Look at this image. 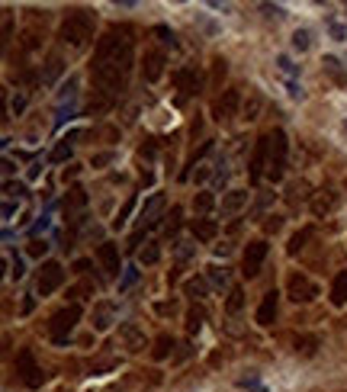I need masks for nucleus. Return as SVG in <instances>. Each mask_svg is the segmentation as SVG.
Instances as JSON below:
<instances>
[{
	"mask_svg": "<svg viewBox=\"0 0 347 392\" xmlns=\"http://www.w3.org/2000/svg\"><path fill=\"white\" fill-rule=\"evenodd\" d=\"M64 283V270H61V263H55V261H45L42 263V270H39V280H36V293L42 296H51L58 286Z\"/></svg>",
	"mask_w": 347,
	"mask_h": 392,
	"instance_id": "6",
	"label": "nucleus"
},
{
	"mask_svg": "<svg viewBox=\"0 0 347 392\" xmlns=\"http://www.w3.org/2000/svg\"><path fill=\"white\" fill-rule=\"evenodd\" d=\"M241 306H244V289H241V286H231V289H228V302H225V308H228L231 315H238V312H241Z\"/></svg>",
	"mask_w": 347,
	"mask_h": 392,
	"instance_id": "29",
	"label": "nucleus"
},
{
	"mask_svg": "<svg viewBox=\"0 0 347 392\" xmlns=\"http://www.w3.org/2000/svg\"><path fill=\"white\" fill-rule=\"evenodd\" d=\"M96 254H100V263H103V270H106V276H119L122 270H126L119 263V248H116V244H100Z\"/></svg>",
	"mask_w": 347,
	"mask_h": 392,
	"instance_id": "14",
	"label": "nucleus"
},
{
	"mask_svg": "<svg viewBox=\"0 0 347 392\" xmlns=\"http://www.w3.org/2000/svg\"><path fill=\"white\" fill-rule=\"evenodd\" d=\"M276 299H280V293H276V289H267V293H263L261 308H257V325H261V328L273 325V318H276Z\"/></svg>",
	"mask_w": 347,
	"mask_h": 392,
	"instance_id": "13",
	"label": "nucleus"
},
{
	"mask_svg": "<svg viewBox=\"0 0 347 392\" xmlns=\"http://www.w3.org/2000/svg\"><path fill=\"white\" fill-rule=\"evenodd\" d=\"M206 276H209V283H212V286H218V289H222L225 283H228V276H225V270H218V267H209V273H206Z\"/></svg>",
	"mask_w": 347,
	"mask_h": 392,
	"instance_id": "38",
	"label": "nucleus"
},
{
	"mask_svg": "<svg viewBox=\"0 0 347 392\" xmlns=\"http://www.w3.org/2000/svg\"><path fill=\"white\" fill-rule=\"evenodd\" d=\"M186 296H193V299H203V296H206V283L203 280H186Z\"/></svg>",
	"mask_w": 347,
	"mask_h": 392,
	"instance_id": "34",
	"label": "nucleus"
},
{
	"mask_svg": "<svg viewBox=\"0 0 347 392\" xmlns=\"http://www.w3.org/2000/svg\"><path fill=\"white\" fill-rule=\"evenodd\" d=\"M74 270H77V273H87V270H90V261H77Z\"/></svg>",
	"mask_w": 347,
	"mask_h": 392,
	"instance_id": "53",
	"label": "nucleus"
},
{
	"mask_svg": "<svg viewBox=\"0 0 347 392\" xmlns=\"http://www.w3.org/2000/svg\"><path fill=\"white\" fill-rule=\"evenodd\" d=\"M308 45H312V36H308V29H296V32H293V49H296V51H308Z\"/></svg>",
	"mask_w": 347,
	"mask_h": 392,
	"instance_id": "33",
	"label": "nucleus"
},
{
	"mask_svg": "<svg viewBox=\"0 0 347 392\" xmlns=\"http://www.w3.org/2000/svg\"><path fill=\"white\" fill-rule=\"evenodd\" d=\"M331 306H347V267L338 270V276H334L331 283Z\"/></svg>",
	"mask_w": 347,
	"mask_h": 392,
	"instance_id": "21",
	"label": "nucleus"
},
{
	"mask_svg": "<svg viewBox=\"0 0 347 392\" xmlns=\"http://www.w3.org/2000/svg\"><path fill=\"white\" fill-rule=\"evenodd\" d=\"M161 36V42H174V36H171V29H167V26H158V29H154Z\"/></svg>",
	"mask_w": 347,
	"mask_h": 392,
	"instance_id": "48",
	"label": "nucleus"
},
{
	"mask_svg": "<svg viewBox=\"0 0 347 392\" xmlns=\"http://www.w3.org/2000/svg\"><path fill=\"white\" fill-rule=\"evenodd\" d=\"M248 199H251L248 190H228L222 196V212L225 216H235V212H241L244 206H248Z\"/></svg>",
	"mask_w": 347,
	"mask_h": 392,
	"instance_id": "18",
	"label": "nucleus"
},
{
	"mask_svg": "<svg viewBox=\"0 0 347 392\" xmlns=\"http://www.w3.org/2000/svg\"><path fill=\"white\" fill-rule=\"evenodd\" d=\"M4 193H6V196H23V193H26V186L23 184H13V180H6V184H4Z\"/></svg>",
	"mask_w": 347,
	"mask_h": 392,
	"instance_id": "40",
	"label": "nucleus"
},
{
	"mask_svg": "<svg viewBox=\"0 0 347 392\" xmlns=\"http://www.w3.org/2000/svg\"><path fill=\"white\" fill-rule=\"evenodd\" d=\"M23 273H26V267H23V257L10 254V276H13V280H23Z\"/></svg>",
	"mask_w": 347,
	"mask_h": 392,
	"instance_id": "37",
	"label": "nucleus"
},
{
	"mask_svg": "<svg viewBox=\"0 0 347 392\" xmlns=\"http://www.w3.org/2000/svg\"><path fill=\"white\" fill-rule=\"evenodd\" d=\"M135 283H139V270H135V267H126V270H122V280H119V293H129Z\"/></svg>",
	"mask_w": 347,
	"mask_h": 392,
	"instance_id": "32",
	"label": "nucleus"
},
{
	"mask_svg": "<svg viewBox=\"0 0 347 392\" xmlns=\"http://www.w3.org/2000/svg\"><path fill=\"white\" fill-rule=\"evenodd\" d=\"M158 312H161V315H167V312H174V302H161V306H158Z\"/></svg>",
	"mask_w": 347,
	"mask_h": 392,
	"instance_id": "54",
	"label": "nucleus"
},
{
	"mask_svg": "<svg viewBox=\"0 0 347 392\" xmlns=\"http://www.w3.org/2000/svg\"><path fill=\"white\" fill-rule=\"evenodd\" d=\"M238 109H241V94H238V90H225V94L212 103V119L228 122L231 116H238Z\"/></svg>",
	"mask_w": 347,
	"mask_h": 392,
	"instance_id": "9",
	"label": "nucleus"
},
{
	"mask_svg": "<svg viewBox=\"0 0 347 392\" xmlns=\"http://www.w3.org/2000/svg\"><path fill=\"white\" fill-rule=\"evenodd\" d=\"M135 64V29L132 26H109L94 49L90 61V81L100 94V106H109L126 90L129 74Z\"/></svg>",
	"mask_w": 347,
	"mask_h": 392,
	"instance_id": "1",
	"label": "nucleus"
},
{
	"mask_svg": "<svg viewBox=\"0 0 347 392\" xmlns=\"http://www.w3.org/2000/svg\"><path fill=\"white\" fill-rule=\"evenodd\" d=\"M193 209L203 212V216H206V212H212V209H216V196H212L209 190L196 193V196H193Z\"/></svg>",
	"mask_w": 347,
	"mask_h": 392,
	"instance_id": "25",
	"label": "nucleus"
},
{
	"mask_svg": "<svg viewBox=\"0 0 347 392\" xmlns=\"http://www.w3.org/2000/svg\"><path fill=\"white\" fill-rule=\"evenodd\" d=\"M94 26H96V16L90 10H71L64 16L61 29H58V39L71 49H84V45L94 39Z\"/></svg>",
	"mask_w": 347,
	"mask_h": 392,
	"instance_id": "2",
	"label": "nucleus"
},
{
	"mask_svg": "<svg viewBox=\"0 0 347 392\" xmlns=\"http://www.w3.org/2000/svg\"><path fill=\"white\" fill-rule=\"evenodd\" d=\"M29 254L32 257H45V254H49V244L39 241V238H32V241H29Z\"/></svg>",
	"mask_w": 347,
	"mask_h": 392,
	"instance_id": "39",
	"label": "nucleus"
},
{
	"mask_svg": "<svg viewBox=\"0 0 347 392\" xmlns=\"http://www.w3.org/2000/svg\"><path fill=\"white\" fill-rule=\"evenodd\" d=\"M286 293H289V299H293V302H312L315 296H318V286H315L306 273H289Z\"/></svg>",
	"mask_w": 347,
	"mask_h": 392,
	"instance_id": "8",
	"label": "nucleus"
},
{
	"mask_svg": "<svg viewBox=\"0 0 347 392\" xmlns=\"http://www.w3.org/2000/svg\"><path fill=\"white\" fill-rule=\"evenodd\" d=\"M177 228H180V209H177V206H174V209H171V222L164 225V231H167V235H174V231H177Z\"/></svg>",
	"mask_w": 347,
	"mask_h": 392,
	"instance_id": "41",
	"label": "nucleus"
},
{
	"mask_svg": "<svg viewBox=\"0 0 347 392\" xmlns=\"http://www.w3.org/2000/svg\"><path fill=\"white\" fill-rule=\"evenodd\" d=\"M257 113H261V96H251L248 103H244V119H257Z\"/></svg>",
	"mask_w": 347,
	"mask_h": 392,
	"instance_id": "35",
	"label": "nucleus"
},
{
	"mask_svg": "<svg viewBox=\"0 0 347 392\" xmlns=\"http://www.w3.org/2000/svg\"><path fill=\"white\" fill-rule=\"evenodd\" d=\"M177 87L183 90V94H196V87H199V77H196V71L193 68H183L177 74Z\"/></svg>",
	"mask_w": 347,
	"mask_h": 392,
	"instance_id": "22",
	"label": "nucleus"
},
{
	"mask_svg": "<svg viewBox=\"0 0 347 392\" xmlns=\"http://www.w3.org/2000/svg\"><path fill=\"white\" fill-rule=\"evenodd\" d=\"M119 341H122V347L132 351V353H139V351H145V347H148L145 331H141L135 321H122V325H119Z\"/></svg>",
	"mask_w": 347,
	"mask_h": 392,
	"instance_id": "10",
	"label": "nucleus"
},
{
	"mask_svg": "<svg viewBox=\"0 0 347 392\" xmlns=\"http://www.w3.org/2000/svg\"><path fill=\"white\" fill-rule=\"evenodd\" d=\"M109 161H113V151H103V154H94V161H90V164L103 167V164H109Z\"/></svg>",
	"mask_w": 347,
	"mask_h": 392,
	"instance_id": "44",
	"label": "nucleus"
},
{
	"mask_svg": "<svg viewBox=\"0 0 347 392\" xmlns=\"http://www.w3.org/2000/svg\"><path fill=\"white\" fill-rule=\"evenodd\" d=\"M90 318H94V321H90V325H94V331H106V328L116 321V306H113V302H96Z\"/></svg>",
	"mask_w": 347,
	"mask_h": 392,
	"instance_id": "16",
	"label": "nucleus"
},
{
	"mask_svg": "<svg viewBox=\"0 0 347 392\" xmlns=\"http://www.w3.org/2000/svg\"><path fill=\"white\" fill-rule=\"evenodd\" d=\"M61 68H64V64H61V58H58V55H51V58H49V64H45L42 81H45V84H51L58 74H61Z\"/></svg>",
	"mask_w": 347,
	"mask_h": 392,
	"instance_id": "31",
	"label": "nucleus"
},
{
	"mask_svg": "<svg viewBox=\"0 0 347 392\" xmlns=\"http://www.w3.org/2000/svg\"><path fill=\"white\" fill-rule=\"evenodd\" d=\"M13 212H16V203L6 199V203H4V218H13Z\"/></svg>",
	"mask_w": 347,
	"mask_h": 392,
	"instance_id": "50",
	"label": "nucleus"
},
{
	"mask_svg": "<svg viewBox=\"0 0 347 392\" xmlns=\"http://www.w3.org/2000/svg\"><path fill=\"white\" fill-rule=\"evenodd\" d=\"M23 109H26V96H23V94H19V96H16V100H13V113H16V116H19V113H23Z\"/></svg>",
	"mask_w": 347,
	"mask_h": 392,
	"instance_id": "49",
	"label": "nucleus"
},
{
	"mask_svg": "<svg viewBox=\"0 0 347 392\" xmlns=\"http://www.w3.org/2000/svg\"><path fill=\"white\" fill-rule=\"evenodd\" d=\"M325 71H331V74H334V81H338V84H344V71H341L338 58H331V55H328V58H325Z\"/></svg>",
	"mask_w": 347,
	"mask_h": 392,
	"instance_id": "36",
	"label": "nucleus"
},
{
	"mask_svg": "<svg viewBox=\"0 0 347 392\" xmlns=\"http://www.w3.org/2000/svg\"><path fill=\"white\" fill-rule=\"evenodd\" d=\"M132 206H135V196H132V199H129V203H126V206H122L119 218H116V222H113V225H116V228H122V225H126V216H129V212H132Z\"/></svg>",
	"mask_w": 347,
	"mask_h": 392,
	"instance_id": "43",
	"label": "nucleus"
},
{
	"mask_svg": "<svg viewBox=\"0 0 347 392\" xmlns=\"http://www.w3.org/2000/svg\"><path fill=\"white\" fill-rule=\"evenodd\" d=\"M308 238H312V228H299V231H296L293 238H289L286 251H289V254H299V251L306 248V241H308Z\"/></svg>",
	"mask_w": 347,
	"mask_h": 392,
	"instance_id": "28",
	"label": "nucleus"
},
{
	"mask_svg": "<svg viewBox=\"0 0 347 392\" xmlns=\"http://www.w3.org/2000/svg\"><path fill=\"white\" fill-rule=\"evenodd\" d=\"M315 347H318V338H312V334H302V338H296V353H306V357H312Z\"/></svg>",
	"mask_w": 347,
	"mask_h": 392,
	"instance_id": "30",
	"label": "nucleus"
},
{
	"mask_svg": "<svg viewBox=\"0 0 347 392\" xmlns=\"http://www.w3.org/2000/svg\"><path fill=\"white\" fill-rule=\"evenodd\" d=\"M286 90H289V96H293V100H302V87L296 81H289L286 84Z\"/></svg>",
	"mask_w": 347,
	"mask_h": 392,
	"instance_id": "47",
	"label": "nucleus"
},
{
	"mask_svg": "<svg viewBox=\"0 0 347 392\" xmlns=\"http://www.w3.org/2000/svg\"><path fill=\"white\" fill-rule=\"evenodd\" d=\"M74 139L77 135H68V139H61L55 148H51V154H49L51 164H64V161H71V154H74Z\"/></svg>",
	"mask_w": 347,
	"mask_h": 392,
	"instance_id": "20",
	"label": "nucleus"
},
{
	"mask_svg": "<svg viewBox=\"0 0 347 392\" xmlns=\"http://www.w3.org/2000/svg\"><path fill=\"white\" fill-rule=\"evenodd\" d=\"M164 206H167V199L161 196V193H154V196L148 199L145 206H141V212H139V222L145 225V228H148V225H154V222H158V218H161V212H164Z\"/></svg>",
	"mask_w": 347,
	"mask_h": 392,
	"instance_id": "15",
	"label": "nucleus"
},
{
	"mask_svg": "<svg viewBox=\"0 0 347 392\" xmlns=\"http://www.w3.org/2000/svg\"><path fill=\"white\" fill-rule=\"evenodd\" d=\"M276 64H280V68L286 71V74H299V68H296V64L289 61V58H276Z\"/></svg>",
	"mask_w": 347,
	"mask_h": 392,
	"instance_id": "45",
	"label": "nucleus"
},
{
	"mask_svg": "<svg viewBox=\"0 0 347 392\" xmlns=\"http://www.w3.org/2000/svg\"><path fill=\"white\" fill-rule=\"evenodd\" d=\"M331 36L338 39V42H344V39H347V29H344L341 23H331Z\"/></svg>",
	"mask_w": 347,
	"mask_h": 392,
	"instance_id": "46",
	"label": "nucleus"
},
{
	"mask_svg": "<svg viewBox=\"0 0 347 392\" xmlns=\"http://www.w3.org/2000/svg\"><path fill=\"white\" fill-rule=\"evenodd\" d=\"M164 61H167L164 51H148V55H145V64H141V74H145V81H148V84H154L161 74H164Z\"/></svg>",
	"mask_w": 347,
	"mask_h": 392,
	"instance_id": "17",
	"label": "nucleus"
},
{
	"mask_svg": "<svg viewBox=\"0 0 347 392\" xmlns=\"http://www.w3.org/2000/svg\"><path fill=\"white\" fill-rule=\"evenodd\" d=\"M257 392H263V389H257Z\"/></svg>",
	"mask_w": 347,
	"mask_h": 392,
	"instance_id": "55",
	"label": "nucleus"
},
{
	"mask_svg": "<svg viewBox=\"0 0 347 392\" xmlns=\"http://www.w3.org/2000/svg\"><path fill=\"white\" fill-rule=\"evenodd\" d=\"M77 321H81V306H77V302H71V306L58 308V312L51 315V321H49V334H51V341L64 347V344H68V338H71V331H74Z\"/></svg>",
	"mask_w": 347,
	"mask_h": 392,
	"instance_id": "3",
	"label": "nucleus"
},
{
	"mask_svg": "<svg viewBox=\"0 0 347 392\" xmlns=\"http://www.w3.org/2000/svg\"><path fill=\"white\" fill-rule=\"evenodd\" d=\"M161 261V244L158 241H148L145 248L139 251V263H158Z\"/></svg>",
	"mask_w": 347,
	"mask_h": 392,
	"instance_id": "26",
	"label": "nucleus"
},
{
	"mask_svg": "<svg viewBox=\"0 0 347 392\" xmlns=\"http://www.w3.org/2000/svg\"><path fill=\"white\" fill-rule=\"evenodd\" d=\"M171 351H174V338H171V334H161V338L154 341L151 357L154 360H164V357H171Z\"/></svg>",
	"mask_w": 347,
	"mask_h": 392,
	"instance_id": "24",
	"label": "nucleus"
},
{
	"mask_svg": "<svg viewBox=\"0 0 347 392\" xmlns=\"http://www.w3.org/2000/svg\"><path fill=\"white\" fill-rule=\"evenodd\" d=\"M308 206H312V216L325 218V216H331V212L338 209V193L328 190V186H325V190H315L312 193V203H308Z\"/></svg>",
	"mask_w": 347,
	"mask_h": 392,
	"instance_id": "12",
	"label": "nucleus"
},
{
	"mask_svg": "<svg viewBox=\"0 0 347 392\" xmlns=\"http://www.w3.org/2000/svg\"><path fill=\"white\" fill-rule=\"evenodd\" d=\"M267 161H270V132L257 139V148H254V158H251V180H261L267 174Z\"/></svg>",
	"mask_w": 347,
	"mask_h": 392,
	"instance_id": "11",
	"label": "nucleus"
},
{
	"mask_svg": "<svg viewBox=\"0 0 347 392\" xmlns=\"http://www.w3.org/2000/svg\"><path fill=\"white\" fill-rule=\"evenodd\" d=\"M16 373H19V379H23L29 389H39V386L45 383V373H42V366L36 363V357H32L29 347H23V351H19V357H16Z\"/></svg>",
	"mask_w": 347,
	"mask_h": 392,
	"instance_id": "5",
	"label": "nucleus"
},
{
	"mask_svg": "<svg viewBox=\"0 0 347 392\" xmlns=\"http://www.w3.org/2000/svg\"><path fill=\"white\" fill-rule=\"evenodd\" d=\"M203 321H206L203 308L193 306L190 312H186V334H190V338H193V334H199V331H203Z\"/></svg>",
	"mask_w": 347,
	"mask_h": 392,
	"instance_id": "23",
	"label": "nucleus"
},
{
	"mask_svg": "<svg viewBox=\"0 0 347 392\" xmlns=\"http://www.w3.org/2000/svg\"><path fill=\"white\" fill-rule=\"evenodd\" d=\"M45 228H49V218H39V222L32 225V235H39V231H45Z\"/></svg>",
	"mask_w": 347,
	"mask_h": 392,
	"instance_id": "52",
	"label": "nucleus"
},
{
	"mask_svg": "<svg viewBox=\"0 0 347 392\" xmlns=\"http://www.w3.org/2000/svg\"><path fill=\"white\" fill-rule=\"evenodd\" d=\"M225 71H228V68H225V61H222V58H218V61H216V68H212V87H216V84L225 77Z\"/></svg>",
	"mask_w": 347,
	"mask_h": 392,
	"instance_id": "42",
	"label": "nucleus"
},
{
	"mask_svg": "<svg viewBox=\"0 0 347 392\" xmlns=\"http://www.w3.org/2000/svg\"><path fill=\"white\" fill-rule=\"evenodd\" d=\"M267 251H270V244L263 241V238H261V241H251L248 248H244V257H241V273L248 276V280H251V276H257V273H261L263 261H267Z\"/></svg>",
	"mask_w": 347,
	"mask_h": 392,
	"instance_id": "7",
	"label": "nucleus"
},
{
	"mask_svg": "<svg viewBox=\"0 0 347 392\" xmlns=\"http://www.w3.org/2000/svg\"><path fill=\"white\" fill-rule=\"evenodd\" d=\"M280 225H283V218H280V216H270V222H267V231H280Z\"/></svg>",
	"mask_w": 347,
	"mask_h": 392,
	"instance_id": "51",
	"label": "nucleus"
},
{
	"mask_svg": "<svg viewBox=\"0 0 347 392\" xmlns=\"http://www.w3.org/2000/svg\"><path fill=\"white\" fill-rule=\"evenodd\" d=\"M84 206H87V193H84L81 186H71L68 190V206H64V209L74 212V209H84Z\"/></svg>",
	"mask_w": 347,
	"mask_h": 392,
	"instance_id": "27",
	"label": "nucleus"
},
{
	"mask_svg": "<svg viewBox=\"0 0 347 392\" xmlns=\"http://www.w3.org/2000/svg\"><path fill=\"white\" fill-rule=\"evenodd\" d=\"M190 231H193L196 241H212V238L218 235V222H216V218H193Z\"/></svg>",
	"mask_w": 347,
	"mask_h": 392,
	"instance_id": "19",
	"label": "nucleus"
},
{
	"mask_svg": "<svg viewBox=\"0 0 347 392\" xmlns=\"http://www.w3.org/2000/svg\"><path fill=\"white\" fill-rule=\"evenodd\" d=\"M286 151H289V141H286V132L283 129H273L270 132V161H267V177L273 180H283V171H286Z\"/></svg>",
	"mask_w": 347,
	"mask_h": 392,
	"instance_id": "4",
	"label": "nucleus"
}]
</instances>
